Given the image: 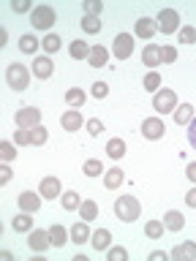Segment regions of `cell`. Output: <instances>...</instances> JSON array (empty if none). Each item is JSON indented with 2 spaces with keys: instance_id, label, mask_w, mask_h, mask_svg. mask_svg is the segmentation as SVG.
Wrapping results in <instances>:
<instances>
[{
  "instance_id": "1",
  "label": "cell",
  "mask_w": 196,
  "mask_h": 261,
  "mask_svg": "<svg viewBox=\"0 0 196 261\" xmlns=\"http://www.w3.org/2000/svg\"><path fill=\"white\" fill-rule=\"evenodd\" d=\"M139 212H142V204H139L136 196H120V199L114 201V215H117L122 223H134L139 218Z\"/></svg>"
},
{
  "instance_id": "2",
  "label": "cell",
  "mask_w": 196,
  "mask_h": 261,
  "mask_svg": "<svg viewBox=\"0 0 196 261\" xmlns=\"http://www.w3.org/2000/svg\"><path fill=\"white\" fill-rule=\"evenodd\" d=\"M6 82H8V87L11 90H28V85H30V71L24 68L22 63H11L6 68Z\"/></svg>"
},
{
  "instance_id": "3",
  "label": "cell",
  "mask_w": 196,
  "mask_h": 261,
  "mask_svg": "<svg viewBox=\"0 0 196 261\" xmlns=\"http://www.w3.org/2000/svg\"><path fill=\"white\" fill-rule=\"evenodd\" d=\"M57 19V14H55V8L52 6H36L30 11V24H33V30H49L55 24Z\"/></svg>"
},
{
  "instance_id": "4",
  "label": "cell",
  "mask_w": 196,
  "mask_h": 261,
  "mask_svg": "<svg viewBox=\"0 0 196 261\" xmlns=\"http://www.w3.org/2000/svg\"><path fill=\"white\" fill-rule=\"evenodd\" d=\"M153 109L158 112V114H169V112H175L177 109V95H175V90H158L153 98Z\"/></svg>"
},
{
  "instance_id": "5",
  "label": "cell",
  "mask_w": 196,
  "mask_h": 261,
  "mask_svg": "<svg viewBox=\"0 0 196 261\" xmlns=\"http://www.w3.org/2000/svg\"><path fill=\"white\" fill-rule=\"evenodd\" d=\"M112 55L117 60H128L134 55V36L131 33H117L114 36V44H112Z\"/></svg>"
},
{
  "instance_id": "6",
  "label": "cell",
  "mask_w": 196,
  "mask_h": 261,
  "mask_svg": "<svg viewBox=\"0 0 196 261\" xmlns=\"http://www.w3.org/2000/svg\"><path fill=\"white\" fill-rule=\"evenodd\" d=\"M155 22H158V30L161 33L172 36V33L180 28V14L175 11V8H163V11H158V16H155Z\"/></svg>"
},
{
  "instance_id": "7",
  "label": "cell",
  "mask_w": 196,
  "mask_h": 261,
  "mask_svg": "<svg viewBox=\"0 0 196 261\" xmlns=\"http://www.w3.org/2000/svg\"><path fill=\"white\" fill-rule=\"evenodd\" d=\"M16 125L19 128H36L41 122V109H36V106H24V109H19L14 114Z\"/></svg>"
},
{
  "instance_id": "8",
  "label": "cell",
  "mask_w": 196,
  "mask_h": 261,
  "mask_svg": "<svg viewBox=\"0 0 196 261\" xmlns=\"http://www.w3.org/2000/svg\"><path fill=\"white\" fill-rule=\"evenodd\" d=\"M155 33H158V22H155V19H150V16H142V19H136V24H134V36H136V38L150 41Z\"/></svg>"
},
{
  "instance_id": "9",
  "label": "cell",
  "mask_w": 196,
  "mask_h": 261,
  "mask_svg": "<svg viewBox=\"0 0 196 261\" xmlns=\"http://www.w3.org/2000/svg\"><path fill=\"white\" fill-rule=\"evenodd\" d=\"M28 245H30V250H36V253H46V248L52 245L49 231H44V228H33L30 237H28Z\"/></svg>"
},
{
  "instance_id": "10",
  "label": "cell",
  "mask_w": 196,
  "mask_h": 261,
  "mask_svg": "<svg viewBox=\"0 0 196 261\" xmlns=\"http://www.w3.org/2000/svg\"><path fill=\"white\" fill-rule=\"evenodd\" d=\"M60 125H63V130H68V134H74V130H79L82 125H85V117H82V114H79L77 109H68V112H63Z\"/></svg>"
},
{
  "instance_id": "11",
  "label": "cell",
  "mask_w": 196,
  "mask_h": 261,
  "mask_svg": "<svg viewBox=\"0 0 196 261\" xmlns=\"http://www.w3.org/2000/svg\"><path fill=\"white\" fill-rule=\"evenodd\" d=\"M38 193L44 196V199H57L60 196V179L57 177H44L38 185Z\"/></svg>"
},
{
  "instance_id": "12",
  "label": "cell",
  "mask_w": 196,
  "mask_h": 261,
  "mask_svg": "<svg viewBox=\"0 0 196 261\" xmlns=\"http://www.w3.org/2000/svg\"><path fill=\"white\" fill-rule=\"evenodd\" d=\"M52 71H55V63L49 60V57L38 55L36 60H33V73H36L38 79H49V76H52Z\"/></svg>"
},
{
  "instance_id": "13",
  "label": "cell",
  "mask_w": 196,
  "mask_h": 261,
  "mask_svg": "<svg viewBox=\"0 0 196 261\" xmlns=\"http://www.w3.org/2000/svg\"><path fill=\"white\" fill-rule=\"evenodd\" d=\"M38 207H41V193H33V191L19 193V210L22 212H38Z\"/></svg>"
},
{
  "instance_id": "14",
  "label": "cell",
  "mask_w": 196,
  "mask_h": 261,
  "mask_svg": "<svg viewBox=\"0 0 196 261\" xmlns=\"http://www.w3.org/2000/svg\"><path fill=\"white\" fill-rule=\"evenodd\" d=\"M90 242H93L95 250H109L112 248V231L109 228H95L93 237H90Z\"/></svg>"
},
{
  "instance_id": "15",
  "label": "cell",
  "mask_w": 196,
  "mask_h": 261,
  "mask_svg": "<svg viewBox=\"0 0 196 261\" xmlns=\"http://www.w3.org/2000/svg\"><path fill=\"white\" fill-rule=\"evenodd\" d=\"M142 134H144V139H161L163 136V122L158 117H147L142 122Z\"/></svg>"
},
{
  "instance_id": "16",
  "label": "cell",
  "mask_w": 196,
  "mask_h": 261,
  "mask_svg": "<svg viewBox=\"0 0 196 261\" xmlns=\"http://www.w3.org/2000/svg\"><path fill=\"white\" fill-rule=\"evenodd\" d=\"M68 234H71V242H77V245H85L90 237H93V231L87 228V220H79V223H74Z\"/></svg>"
},
{
  "instance_id": "17",
  "label": "cell",
  "mask_w": 196,
  "mask_h": 261,
  "mask_svg": "<svg viewBox=\"0 0 196 261\" xmlns=\"http://www.w3.org/2000/svg\"><path fill=\"white\" fill-rule=\"evenodd\" d=\"M106 60H109V49L101 46V44H95L93 49H90V57H87V63L93 65V68H104Z\"/></svg>"
},
{
  "instance_id": "18",
  "label": "cell",
  "mask_w": 196,
  "mask_h": 261,
  "mask_svg": "<svg viewBox=\"0 0 196 261\" xmlns=\"http://www.w3.org/2000/svg\"><path fill=\"white\" fill-rule=\"evenodd\" d=\"M122 182H126V171L122 169H109L104 174V188L106 191H114V188H120Z\"/></svg>"
},
{
  "instance_id": "19",
  "label": "cell",
  "mask_w": 196,
  "mask_h": 261,
  "mask_svg": "<svg viewBox=\"0 0 196 261\" xmlns=\"http://www.w3.org/2000/svg\"><path fill=\"white\" fill-rule=\"evenodd\" d=\"M163 226H166L169 231H183V226H185V218H183V212H177V210H169L166 215H163Z\"/></svg>"
},
{
  "instance_id": "20",
  "label": "cell",
  "mask_w": 196,
  "mask_h": 261,
  "mask_svg": "<svg viewBox=\"0 0 196 261\" xmlns=\"http://www.w3.org/2000/svg\"><path fill=\"white\" fill-rule=\"evenodd\" d=\"M172 258H188V261H196V242H183L172 250Z\"/></svg>"
},
{
  "instance_id": "21",
  "label": "cell",
  "mask_w": 196,
  "mask_h": 261,
  "mask_svg": "<svg viewBox=\"0 0 196 261\" xmlns=\"http://www.w3.org/2000/svg\"><path fill=\"white\" fill-rule=\"evenodd\" d=\"M142 63L144 65H158L161 63V46H155V44H147L144 49H142Z\"/></svg>"
},
{
  "instance_id": "22",
  "label": "cell",
  "mask_w": 196,
  "mask_h": 261,
  "mask_svg": "<svg viewBox=\"0 0 196 261\" xmlns=\"http://www.w3.org/2000/svg\"><path fill=\"white\" fill-rule=\"evenodd\" d=\"M85 101H87V95H85V90H82V87H71L68 93H65V103L74 106V109L85 106Z\"/></svg>"
},
{
  "instance_id": "23",
  "label": "cell",
  "mask_w": 196,
  "mask_h": 261,
  "mask_svg": "<svg viewBox=\"0 0 196 261\" xmlns=\"http://www.w3.org/2000/svg\"><path fill=\"white\" fill-rule=\"evenodd\" d=\"M90 49H93V46H87L85 41H71L68 55L74 57V60H87V57H90Z\"/></svg>"
},
{
  "instance_id": "24",
  "label": "cell",
  "mask_w": 196,
  "mask_h": 261,
  "mask_svg": "<svg viewBox=\"0 0 196 261\" xmlns=\"http://www.w3.org/2000/svg\"><path fill=\"white\" fill-rule=\"evenodd\" d=\"M193 106L191 103H180L177 106V112H175V122H177V125H188V122H191L193 120Z\"/></svg>"
},
{
  "instance_id": "25",
  "label": "cell",
  "mask_w": 196,
  "mask_h": 261,
  "mask_svg": "<svg viewBox=\"0 0 196 261\" xmlns=\"http://www.w3.org/2000/svg\"><path fill=\"white\" fill-rule=\"evenodd\" d=\"M71 234H65V228L60 226V223H55V226H49V240H52V245L55 248H63L65 245V240H68Z\"/></svg>"
},
{
  "instance_id": "26",
  "label": "cell",
  "mask_w": 196,
  "mask_h": 261,
  "mask_svg": "<svg viewBox=\"0 0 196 261\" xmlns=\"http://www.w3.org/2000/svg\"><path fill=\"white\" fill-rule=\"evenodd\" d=\"M38 46H41V44H38V38L33 36V33H24V36L19 38V49H22L24 55H36Z\"/></svg>"
},
{
  "instance_id": "27",
  "label": "cell",
  "mask_w": 196,
  "mask_h": 261,
  "mask_svg": "<svg viewBox=\"0 0 196 261\" xmlns=\"http://www.w3.org/2000/svg\"><path fill=\"white\" fill-rule=\"evenodd\" d=\"M14 231H33V218H30V212H19V215L14 218Z\"/></svg>"
},
{
  "instance_id": "28",
  "label": "cell",
  "mask_w": 196,
  "mask_h": 261,
  "mask_svg": "<svg viewBox=\"0 0 196 261\" xmlns=\"http://www.w3.org/2000/svg\"><path fill=\"white\" fill-rule=\"evenodd\" d=\"M106 152H109V158L120 161L122 155H126V142H122V139H109V144H106Z\"/></svg>"
},
{
  "instance_id": "29",
  "label": "cell",
  "mask_w": 196,
  "mask_h": 261,
  "mask_svg": "<svg viewBox=\"0 0 196 261\" xmlns=\"http://www.w3.org/2000/svg\"><path fill=\"white\" fill-rule=\"evenodd\" d=\"M79 215H82V220H95L98 218V204L95 201H82L79 204Z\"/></svg>"
},
{
  "instance_id": "30",
  "label": "cell",
  "mask_w": 196,
  "mask_h": 261,
  "mask_svg": "<svg viewBox=\"0 0 196 261\" xmlns=\"http://www.w3.org/2000/svg\"><path fill=\"white\" fill-rule=\"evenodd\" d=\"M79 204H82V199H79L77 191H65V196H63V210H65V212L79 210Z\"/></svg>"
},
{
  "instance_id": "31",
  "label": "cell",
  "mask_w": 196,
  "mask_h": 261,
  "mask_svg": "<svg viewBox=\"0 0 196 261\" xmlns=\"http://www.w3.org/2000/svg\"><path fill=\"white\" fill-rule=\"evenodd\" d=\"M60 44H63V41H60V36H55V33H46V36H44V41H41V46H44V52H49V55H52V52H57V49H60Z\"/></svg>"
},
{
  "instance_id": "32",
  "label": "cell",
  "mask_w": 196,
  "mask_h": 261,
  "mask_svg": "<svg viewBox=\"0 0 196 261\" xmlns=\"http://www.w3.org/2000/svg\"><path fill=\"white\" fill-rule=\"evenodd\" d=\"M144 87L150 90V93H158L161 90V73L158 71H147L144 73Z\"/></svg>"
},
{
  "instance_id": "33",
  "label": "cell",
  "mask_w": 196,
  "mask_h": 261,
  "mask_svg": "<svg viewBox=\"0 0 196 261\" xmlns=\"http://www.w3.org/2000/svg\"><path fill=\"white\" fill-rule=\"evenodd\" d=\"M46 139H49L46 128H41V125L30 128V144H36V147H44V144H46Z\"/></svg>"
},
{
  "instance_id": "34",
  "label": "cell",
  "mask_w": 196,
  "mask_h": 261,
  "mask_svg": "<svg viewBox=\"0 0 196 261\" xmlns=\"http://www.w3.org/2000/svg\"><path fill=\"white\" fill-rule=\"evenodd\" d=\"M82 30L90 33V36L101 33V19H98V16H85V19H82Z\"/></svg>"
},
{
  "instance_id": "35",
  "label": "cell",
  "mask_w": 196,
  "mask_h": 261,
  "mask_svg": "<svg viewBox=\"0 0 196 261\" xmlns=\"http://www.w3.org/2000/svg\"><path fill=\"white\" fill-rule=\"evenodd\" d=\"M163 228H166V226H163V220H150V223L144 226V234L150 237V240H158V237L163 234Z\"/></svg>"
},
{
  "instance_id": "36",
  "label": "cell",
  "mask_w": 196,
  "mask_h": 261,
  "mask_svg": "<svg viewBox=\"0 0 196 261\" xmlns=\"http://www.w3.org/2000/svg\"><path fill=\"white\" fill-rule=\"evenodd\" d=\"M180 44H196V28L193 24H185V28H180Z\"/></svg>"
},
{
  "instance_id": "37",
  "label": "cell",
  "mask_w": 196,
  "mask_h": 261,
  "mask_svg": "<svg viewBox=\"0 0 196 261\" xmlns=\"http://www.w3.org/2000/svg\"><path fill=\"white\" fill-rule=\"evenodd\" d=\"M85 174H87V177H98V174H104V163H101V161H95V158L85 161Z\"/></svg>"
},
{
  "instance_id": "38",
  "label": "cell",
  "mask_w": 196,
  "mask_h": 261,
  "mask_svg": "<svg viewBox=\"0 0 196 261\" xmlns=\"http://www.w3.org/2000/svg\"><path fill=\"white\" fill-rule=\"evenodd\" d=\"M82 8H85V16H98L104 11V3H98V0H85Z\"/></svg>"
},
{
  "instance_id": "39",
  "label": "cell",
  "mask_w": 196,
  "mask_h": 261,
  "mask_svg": "<svg viewBox=\"0 0 196 261\" xmlns=\"http://www.w3.org/2000/svg\"><path fill=\"white\" fill-rule=\"evenodd\" d=\"M90 93H93L95 98H106V95H109V85H106V82H93Z\"/></svg>"
},
{
  "instance_id": "40",
  "label": "cell",
  "mask_w": 196,
  "mask_h": 261,
  "mask_svg": "<svg viewBox=\"0 0 196 261\" xmlns=\"http://www.w3.org/2000/svg\"><path fill=\"white\" fill-rule=\"evenodd\" d=\"M14 155H16V150H14L11 142H0V158H3V161H14Z\"/></svg>"
},
{
  "instance_id": "41",
  "label": "cell",
  "mask_w": 196,
  "mask_h": 261,
  "mask_svg": "<svg viewBox=\"0 0 196 261\" xmlns=\"http://www.w3.org/2000/svg\"><path fill=\"white\" fill-rule=\"evenodd\" d=\"M177 60V49L175 46H161V63H175Z\"/></svg>"
},
{
  "instance_id": "42",
  "label": "cell",
  "mask_w": 196,
  "mask_h": 261,
  "mask_svg": "<svg viewBox=\"0 0 196 261\" xmlns=\"http://www.w3.org/2000/svg\"><path fill=\"white\" fill-rule=\"evenodd\" d=\"M14 144H30V128H19V130H16V134H14Z\"/></svg>"
},
{
  "instance_id": "43",
  "label": "cell",
  "mask_w": 196,
  "mask_h": 261,
  "mask_svg": "<svg viewBox=\"0 0 196 261\" xmlns=\"http://www.w3.org/2000/svg\"><path fill=\"white\" fill-rule=\"evenodd\" d=\"M106 253H109V261H126V258H128L126 248H109Z\"/></svg>"
},
{
  "instance_id": "44",
  "label": "cell",
  "mask_w": 196,
  "mask_h": 261,
  "mask_svg": "<svg viewBox=\"0 0 196 261\" xmlns=\"http://www.w3.org/2000/svg\"><path fill=\"white\" fill-rule=\"evenodd\" d=\"M87 130H90V136H98V134L104 130V122L95 120V117H90V120H87Z\"/></svg>"
},
{
  "instance_id": "45",
  "label": "cell",
  "mask_w": 196,
  "mask_h": 261,
  "mask_svg": "<svg viewBox=\"0 0 196 261\" xmlns=\"http://www.w3.org/2000/svg\"><path fill=\"white\" fill-rule=\"evenodd\" d=\"M11 8L16 14H24V11H33V6H30V0H14Z\"/></svg>"
},
{
  "instance_id": "46",
  "label": "cell",
  "mask_w": 196,
  "mask_h": 261,
  "mask_svg": "<svg viewBox=\"0 0 196 261\" xmlns=\"http://www.w3.org/2000/svg\"><path fill=\"white\" fill-rule=\"evenodd\" d=\"M188 144L191 147H196V117L188 122Z\"/></svg>"
},
{
  "instance_id": "47",
  "label": "cell",
  "mask_w": 196,
  "mask_h": 261,
  "mask_svg": "<svg viewBox=\"0 0 196 261\" xmlns=\"http://www.w3.org/2000/svg\"><path fill=\"white\" fill-rule=\"evenodd\" d=\"M11 177H14V171H11V169H8V166H0V182L8 185V182H11Z\"/></svg>"
},
{
  "instance_id": "48",
  "label": "cell",
  "mask_w": 196,
  "mask_h": 261,
  "mask_svg": "<svg viewBox=\"0 0 196 261\" xmlns=\"http://www.w3.org/2000/svg\"><path fill=\"white\" fill-rule=\"evenodd\" d=\"M185 204L188 207H196V188H191V191L185 193Z\"/></svg>"
},
{
  "instance_id": "49",
  "label": "cell",
  "mask_w": 196,
  "mask_h": 261,
  "mask_svg": "<svg viewBox=\"0 0 196 261\" xmlns=\"http://www.w3.org/2000/svg\"><path fill=\"white\" fill-rule=\"evenodd\" d=\"M185 174H188V179H191V182H196V163H188Z\"/></svg>"
},
{
  "instance_id": "50",
  "label": "cell",
  "mask_w": 196,
  "mask_h": 261,
  "mask_svg": "<svg viewBox=\"0 0 196 261\" xmlns=\"http://www.w3.org/2000/svg\"><path fill=\"white\" fill-rule=\"evenodd\" d=\"M166 256H169V253H163V250H153L150 253V261H163Z\"/></svg>"
}]
</instances>
